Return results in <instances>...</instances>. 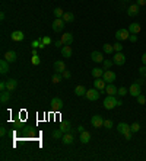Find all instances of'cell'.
Wrapping results in <instances>:
<instances>
[{
    "instance_id": "cell-51",
    "label": "cell",
    "mask_w": 146,
    "mask_h": 161,
    "mask_svg": "<svg viewBox=\"0 0 146 161\" xmlns=\"http://www.w3.org/2000/svg\"><path fill=\"white\" fill-rule=\"evenodd\" d=\"M137 83H139L140 86H143L145 84V80H143V78H137Z\"/></svg>"
},
{
    "instance_id": "cell-35",
    "label": "cell",
    "mask_w": 146,
    "mask_h": 161,
    "mask_svg": "<svg viewBox=\"0 0 146 161\" xmlns=\"http://www.w3.org/2000/svg\"><path fill=\"white\" fill-rule=\"evenodd\" d=\"M51 42H53V41H51V38H50V36H44L43 42H41V47H39V48H44L45 45H50Z\"/></svg>"
},
{
    "instance_id": "cell-12",
    "label": "cell",
    "mask_w": 146,
    "mask_h": 161,
    "mask_svg": "<svg viewBox=\"0 0 146 161\" xmlns=\"http://www.w3.org/2000/svg\"><path fill=\"white\" fill-rule=\"evenodd\" d=\"M105 93L108 96H116L118 93V89H117L114 83H107V87H105Z\"/></svg>"
},
{
    "instance_id": "cell-8",
    "label": "cell",
    "mask_w": 146,
    "mask_h": 161,
    "mask_svg": "<svg viewBox=\"0 0 146 161\" xmlns=\"http://www.w3.org/2000/svg\"><path fill=\"white\" fill-rule=\"evenodd\" d=\"M116 73L114 71H110V70H105L104 71V74H102V78L107 81V83H114L116 81Z\"/></svg>"
},
{
    "instance_id": "cell-22",
    "label": "cell",
    "mask_w": 146,
    "mask_h": 161,
    "mask_svg": "<svg viewBox=\"0 0 146 161\" xmlns=\"http://www.w3.org/2000/svg\"><path fill=\"white\" fill-rule=\"evenodd\" d=\"M79 139H80V142H82V144H88V142L91 141V133L88 132V131H83V132H80V137H79Z\"/></svg>"
},
{
    "instance_id": "cell-3",
    "label": "cell",
    "mask_w": 146,
    "mask_h": 161,
    "mask_svg": "<svg viewBox=\"0 0 146 161\" xmlns=\"http://www.w3.org/2000/svg\"><path fill=\"white\" fill-rule=\"evenodd\" d=\"M129 36H130V31L129 29H118L116 32V38L118 41H126V39H129Z\"/></svg>"
},
{
    "instance_id": "cell-43",
    "label": "cell",
    "mask_w": 146,
    "mask_h": 161,
    "mask_svg": "<svg viewBox=\"0 0 146 161\" xmlns=\"http://www.w3.org/2000/svg\"><path fill=\"white\" fill-rule=\"evenodd\" d=\"M139 74H140L142 77H146V66H142L140 68H139Z\"/></svg>"
},
{
    "instance_id": "cell-30",
    "label": "cell",
    "mask_w": 146,
    "mask_h": 161,
    "mask_svg": "<svg viewBox=\"0 0 146 161\" xmlns=\"http://www.w3.org/2000/svg\"><path fill=\"white\" fill-rule=\"evenodd\" d=\"M102 49H104L105 54H112L114 52V45H111V44H104L102 45Z\"/></svg>"
},
{
    "instance_id": "cell-34",
    "label": "cell",
    "mask_w": 146,
    "mask_h": 161,
    "mask_svg": "<svg viewBox=\"0 0 146 161\" xmlns=\"http://www.w3.org/2000/svg\"><path fill=\"white\" fill-rule=\"evenodd\" d=\"M53 13H54V16H56V18H63L64 12H63V9H60V7H56Z\"/></svg>"
},
{
    "instance_id": "cell-33",
    "label": "cell",
    "mask_w": 146,
    "mask_h": 161,
    "mask_svg": "<svg viewBox=\"0 0 146 161\" xmlns=\"http://www.w3.org/2000/svg\"><path fill=\"white\" fill-rule=\"evenodd\" d=\"M112 64H114V61H111V60H104V61H102V68H104V70H108Z\"/></svg>"
},
{
    "instance_id": "cell-21",
    "label": "cell",
    "mask_w": 146,
    "mask_h": 161,
    "mask_svg": "<svg viewBox=\"0 0 146 161\" xmlns=\"http://www.w3.org/2000/svg\"><path fill=\"white\" fill-rule=\"evenodd\" d=\"M9 64H10V62L6 61L5 58L0 61V73H2V74H6V73L9 71Z\"/></svg>"
},
{
    "instance_id": "cell-7",
    "label": "cell",
    "mask_w": 146,
    "mask_h": 161,
    "mask_svg": "<svg viewBox=\"0 0 146 161\" xmlns=\"http://www.w3.org/2000/svg\"><path fill=\"white\" fill-rule=\"evenodd\" d=\"M94 87H95V89H98L99 91H105L107 81L104 80V78H101V77H98V78H95V81H94Z\"/></svg>"
},
{
    "instance_id": "cell-9",
    "label": "cell",
    "mask_w": 146,
    "mask_h": 161,
    "mask_svg": "<svg viewBox=\"0 0 146 161\" xmlns=\"http://www.w3.org/2000/svg\"><path fill=\"white\" fill-rule=\"evenodd\" d=\"M140 84L139 83H133V84L130 86V89H129V95L133 96V97H137V96L140 95Z\"/></svg>"
},
{
    "instance_id": "cell-52",
    "label": "cell",
    "mask_w": 146,
    "mask_h": 161,
    "mask_svg": "<svg viewBox=\"0 0 146 161\" xmlns=\"http://www.w3.org/2000/svg\"><path fill=\"white\" fill-rule=\"evenodd\" d=\"M76 131H78V132L80 133V132H83V131H85V129H83V126H78V129H76Z\"/></svg>"
},
{
    "instance_id": "cell-13",
    "label": "cell",
    "mask_w": 146,
    "mask_h": 161,
    "mask_svg": "<svg viewBox=\"0 0 146 161\" xmlns=\"http://www.w3.org/2000/svg\"><path fill=\"white\" fill-rule=\"evenodd\" d=\"M62 42H63V45H72V42H73V35L70 32H66V33H63L62 35Z\"/></svg>"
},
{
    "instance_id": "cell-20",
    "label": "cell",
    "mask_w": 146,
    "mask_h": 161,
    "mask_svg": "<svg viewBox=\"0 0 146 161\" xmlns=\"http://www.w3.org/2000/svg\"><path fill=\"white\" fill-rule=\"evenodd\" d=\"M16 58H18V55H16V52L15 51H7L5 54V60L9 62H15L16 61Z\"/></svg>"
},
{
    "instance_id": "cell-29",
    "label": "cell",
    "mask_w": 146,
    "mask_h": 161,
    "mask_svg": "<svg viewBox=\"0 0 146 161\" xmlns=\"http://www.w3.org/2000/svg\"><path fill=\"white\" fill-rule=\"evenodd\" d=\"M104 68H98V67H95V68H92V71H91V74H92V77H95V78H98V77H102V74H104Z\"/></svg>"
},
{
    "instance_id": "cell-4",
    "label": "cell",
    "mask_w": 146,
    "mask_h": 161,
    "mask_svg": "<svg viewBox=\"0 0 146 161\" xmlns=\"http://www.w3.org/2000/svg\"><path fill=\"white\" fill-rule=\"evenodd\" d=\"M85 97H86L88 100H98L99 99V90H98V89H95V87H94V89H89V90H86V96H85Z\"/></svg>"
},
{
    "instance_id": "cell-49",
    "label": "cell",
    "mask_w": 146,
    "mask_h": 161,
    "mask_svg": "<svg viewBox=\"0 0 146 161\" xmlns=\"http://www.w3.org/2000/svg\"><path fill=\"white\" fill-rule=\"evenodd\" d=\"M137 5H139V6H145L146 5V0H137Z\"/></svg>"
},
{
    "instance_id": "cell-32",
    "label": "cell",
    "mask_w": 146,
    "mask_h": 161,
    "mask_svg": "<svg viewBox=\"0 0 146 161\" xmlns=\"http://www.w3.org/2000/svg\"><path fill=\"white\" fill-rule=\"evenodd\" d=\"M51 135H53V138H56V139H62V138H63V135H64V132L60 128H58V129H56V131H53V133H51Z\"/></svg>"
},
{
    "instance_id": "cell-6",
    "label": "cell",
    "mask_w": 146,
    "mask_h": 161,
    "mask_svg": "<svg viewBox=\"0 0 146 161\" xmlns=\"http://www.w3.org/2000/svg\"><path fill=\"white\" fill-rule=\"evenodd\" d=\"M104 121L105 119H102V116H99V115H95V116L91 118V123H92L94 128H102L104 126Z\"/></svg>"
},
{
    "instance_id": "cell-37",
    "label": "cell",
    "mask_w": 146,
    "mask_h": 161,
    "mask_svg": "<svg viewBox=\"0 0 146 161\" xmlns=\"http://www.w3.org/2000/svg\"><path fill=\"white\" fill-rule=\"evenodd\" d=\"M104 128L105 129H111L112 128V121L111 119H105V121H104Z\"/></svg>"
},
{
    "instance_id": "cell-36",
    "label": "cell",
    "mask_w": 146,
    "mask_h": 161,
    "mask_svg": "<svg viewBox=\"0 0 146 161\" xmlns=\"http://www.w3.org/2000/svg\"><path fill=\"white\" fill-rule=\"evenodd\" d=\"M139 129H140V125H139V123H133V125H130V131H131V132H133V133H135V132H139Z\"/></svg>"
},
{
    "instance_id": "cell-24",
    "label": "cell",
    "mask_w": 146,
    "mask_h": 161,
    "mask_svg": "<svg viewBox=\"0 0 146 161\" xmlns=\"http://www.w3.org/2000/svg\"><path fill=\"white\" fill-rule=\"evenodd\" d=\"M10 97H12V95H10L9 90L2 91V95H0V102H2V103H6V102H9L10 100Z\"/></svg>"
},
{
    "instance_id": "cell-38",
    "label": "cell",
    "mask_w": 146,
    "mask_h": 161,
    "mask_svg": "<svg viewBox=\"0 0 146 161\" xmlns=\"http://www.w3.org/2000/svg\"><path fill=\"white\" fill-rule=\"evenodd\" d=\"M41 42H43V38H38V39H35V41H32L31 45H32L34 48H39L41 47Z\"/></svg>"
},
{
    "instance_id": "cell-45",
    "label": "cell",
    "mask_w": 146,
    "mask_h": 161,
    "mask_svg": "<svg viewBox=\"0 0 146 161\" xmlns=\"http://www.w3.org/2000/svg\"><path fill=\"white\" fill-rule=\"evenodd\" d=\"M129 41H130V42H136V41H137V35L131 33L130 36H129Z\"/></svg>"
},
{
    "instance_id": "cell-11",
    "label": "cell",
    "mask_w": 146,
    "mask_h": 161,
    "mask_svg": "<svg viewBox=\"0 0 146 161\" xmlns=\"http://www.w3.org/2000/svg\"><path fill=\"white\" fill-rule=\"evenodd\" d=\"M62 141H63V144H66V145H72L73 142H75V133L73 132L64 133L63 138H62Z\"/></svg>"
},
{
    "instance_id": "cell-42",
    "label": "cell",
    "mask_w": 146,
    "mask_h": 161,
    "mask_svg": "<svg viewBox=\"0 0 146 161\" xmlns=\"http://www.w3.org/2000/svg\"><path fill=\"white\" fill-rule=\"evenodd\" d=\"M136 99H137V102H139L140 104H145V103H146V97H145V95H142V93L137 96Z\"/></svg>"
},
{
    "instance_id": "cell-15",
    "label": "cell",
    "mask_w": 146,
    "mask_h": 161,
    "mask_svg": "<svg viewBox=\"0 0 146 161\" xmlns=\"http://www.w3.org/2000/svg\"><path fill=\"white\" fill-rule=\"evenodd\" d=\"M139 7H140V6L137 5V3L130 5L129 9H127V15H129V16H137V15H139Z\"/></svg>"
},
{
    "instance_id": "cell-19",
    "label": "cell",
    "mask_w": 146,
    "mask_h": 161,
    "mask_svg": "<svg viewBox=\"0 0 146 161\" xmlns=\"http://www.w3.org/2000/svg\"><path fill=\"white\" fill-rule=\"evenodd\" d=\"M117 131L124 135L127 131H130V125H127V123H124V122H120L118 125H117Z\"/></svg>"
},
{
    "instance_id": "cell-54",
    "label": "cell",
    "mask_w": 146,
    "mask_h": 161,
    "mask_svg": "<svg viewBox=\"0 0 146 161\" xmlns=\"http://www.w3.org/2000/svg\"><path fill=\"white\" fill-rule=\"evenodd\" d=\"M145 84H146V80H145Z\"/></svg>"
},
{
    "instance_id": "cell-40",
    "label": "cell",
    "mask_w": 146,
    "mask_h": 161,
    "mask_svg": "<svg viewBox=\"0 0 146 161\" xmlns=\"http://www.w3.org/2000/svg\"><path fill=\"white\" fill-rule=\"evenodd\" d=\"M31 61H32V64H34V66H38L39 62H41V60H39V57H38V54H37V55H32Z\"/></svg>"
},
{
    "instance_id": "cell-26",
    "label": "cell",
    "mask_w": 146,
    "mask_h": 161,
    "mask_svg": "<svg viewBox=\"0 0 146 161\" xmlns=\"http://www.w3.org/2000/svg\"><path fill=\"white\" fill-rule=\"evenodd\" d=\"M75 95L79 96V97L86 96V89H85L83 86H76V87H75Z\"/></svg>"
},
{
    "instance_id": "cell-50",
    "label": "cell",
    "mask_w": 146,
    "mask_h": 161,
    "mask_svg": "<svg viewBox=\"0 0 146 161\" xmlns=\"http://www.w3.org/2000/svg\"><path fill=\"white\" fill-rule=\"evenodd\" d=\"M142 62H143V66H146V52L142 55Z\"/></svg>"
},
{
    "instance_id": "cell-2",
    "label": "cell",
    "mask_w": 146,
    "mask_h": 161,
    "mask_svg": "<svg viewBox=\"0 0 146 161\" xmlns=\"http://www.w3.org/2000/svg\"><path fill=\"white\" fill-rule=\"evenodd\" d=\"M64 25H66V22L63 20V18H56V20L53 22V31L54 32H62Z\"/></svg>"
},
{
    "instance_id": "cell-47",
    "label": "cell",
    "mask_w": 146,
    "mask_h": 161,
    "mask_svg": "<svg viewBox=\"0 0 146 161\" xmlns=\"http://www.w3.org/2000/svg\"><path fill=\"white\" fill-rule=\"evenodd\" d=\"M0 90L2 91L6 90V81H2V83H0Z\"/></svg>"
},
{
    "instance_id": "cell-48",
    "label": "cell",
    "mask_w": 146,
    "mask_h": 161,
    "mask_svg": "<svg viewBox=\"0 0 146 161\" xmlns=\"http://www.w3.org/2000/svg\"><path fill=\"white\" fill-rule=\"evenodd\" d=\"M0 135H2V137H5L6 135V128L5 126H2V129H0Z\"/></svg>"
},
{
    "instance_id": "cell-25",
    "label": "cell",
    "mask_w": 146,
    "mask_h": 161,
    "mask_svg": "<svg viewBox=\"0 0 146 161\" xmlns=\"http://www.w3.org/2000/svg\"><path fill=\"white\" fill-rule=\"evenodd\" d=\"M129 31H130V33H135V35H137V33L142 31V26L139 23H130V26H129Z\"/></svg>"
},
{
    "instance_id": "cell-1",
    "label": "cell",
    "mask_w": 146,
    "mask_h": 161,
    "mask_svg": "<svg viewBox=\"0 0 146 161\" xmlns=\"http://www.w3.org/2000/svg\"><path fill=\"white\" fill-rule=\"evenodd\" d=\"M116 106H118V99H116V96H107L104 99V108L107 110L114 109Z\"/></svg>"
},
{
    "instance_id": "cell-44",
    "label": "cell",
    "mask_w": 146,
    "mask_h": 161,
    "mask_svg": "<svg viewBox=\"0 0 146 161\" xmlns=\"http://www.w3.org/2000/svg\"><path fill=\"white\" fill-rule=\"evenodd\" d=\"M62 74H63V78H70V77H72L70 71H67V70H64L63 73H62Z\"/></svg>"
},
{
    "instance_id": "cell-41",
    "label": "cell",
    "mask_w": 146,
    "mask_h": 161,
    "mask_svg": "<svg viewBox=\"0 0 146 161\" xmlns=\"http://www.w3.org/2000/svg\"><path fill=\"white\" fill-rule=\"evenodd\" d=\"M127 93H129V90H127L126 87H120V89H118V93H117V95L121 96V97H123V96H126Z\"/></svg>"
},
{
    "instance_id": "cell-27",
    "label": "cell",
    "mask_w": 146,
    "mask_h": 161,
    "mask_svg": "<svg viewBox=\"0 0 146 161\" xmlns=\"http://www.w3.org/2000/svg\"><path fill=\"white\" fill-rule=\"evenodd\" d=\"M60 129H62L64 133L72 132V128H70V121H64V122H62V125H60Z\"/></svg>"
},
{
    "instance_id": "cell-17",
    "label": "cell",
    "mask_w": 146,
    "mask_h": 161,
    "mask_svg": "<svg viewBox=\"0 0 146 161\" xmlns=\"http://www.w3.org/2000/svg\"><path fill=\"white\" fill-rule=\"evenodd\" d=\"M62 55H63V58L72 57V47H70V45H63V47H62Z\"/></svg>"
},
{
    "instance_id": "cell-39",
    "label": "cell",
    "mask_w": 146,
    "mask_h": 161,
    "mask_svg": "<svg viewBox=\"0 0 146 161\" xmlns=\"http://www.w3.org/2000/svg\"><path fill=\"white\" fill-rule=\"evenodd\" d=\"M123 44H120V42H117V44H114V52H121L123 51Z\"/></svg>"
},
{
    "instance_id": "cell-18",
    "label": "cell",
    "mask_w": 146,
    "mask_h": 161,
    "mask_svg": "<svg viewBox=\"0 0 146 161\" xmlns=\"http://www.w3.org/2000/svg\"><path fill=\"white\" fill-rule=\"evenodd\" d=\"M91 58H92L94 62H102V61H104L102 54L99 51H92V52H91Z\"/></svg>"
},
{
    "instance_id": "cell-55",
    "label": "cell",
    "mask_w": 146,
    "mask_h": 161,
    "mask_svg": "<svg viewBox=\"0 0 146 161\" xmlns=\"http://www.w3.org/2000/svg\"><path fill=\"white\" fill-rule=\"evenodd\" d=\"M126 2H129V0H126Z\"/></svg>"
},
{
    "instance_id": "cell-16",
    "label": "cell",
    "mask_w": 146,
    "mask_h": 161,
    "mask_svg": "<svg viewBox=\"0 0 146 161\" xmlns=\"http://www.w3.org/2000/svg\"><path fill=\"white\" fill-rule=\"evenodd\" d=\"M10 38L13 39V41H16V42H19V41H22V39L25 38V35L22 31H15V32H12Z\"/></svg>"
},
{
    "instance_id": "cell-28",
    "label": "cell",
    "mask_w": 146,
    "mask_h": 161,
    "mask_svg": "<svg viewBox=\"0 0 146 161\" xmlns=\"http://www.w3.org/2000/svg\"><path fill=\"white\" fill-rule=\"evenodd\" d=\"M63 20L66 22V23H70V22H73V20H75V15H73L72 12H64Z\"/></svg>"
},
{
    "instance_id": "cell-53",
    "label": "cell",
    "mask_w": 146,
    "mask_h": 161,
    "mask_svg": "<svg viewBox=\"0 0 146 161\" xmlns=\"http://www.w3.org/2000/svg\"><path fill=\"white\" fill-rule=\"evenodd\" d=\"M0 20H5V13H3V12L0 13Z\"/></svg>"
},
{
    "instance_id": "cell-46",
    "label": "cell",
    "mask_w": 146,
    "mask_h": 161,
    "mask_svg": "<svg viewBox=\"0 0 146 161\" xmlns=\"http://www.w3.org/2000/svg\"><path fill=\"white\" fill-rule=\"evenodd\" d=\"M131 135H133V132H131V131H127V132L124 133V138H126L127 141H130V139H131Z\"/></svg>"
},
{
    "instance_id": "cell-14",
    "label": "cell",
    "mask_w": 146,
    "mask_h": 161,
    "mask_svg": "<svg viewBox=\"0 0 146 161\" xmlns=\"http://www.w3.org/2000/svg\"><path fill=\"white\" fill-rule=\"evenodd\" d=\"M16 87H18V80H15V78L6 80V90L13 91V90H16Z\"/></svg>"
},
{
    "instance_id": "cell-5",
    "label": "cell",
    "mask_w": 146,
    "mask_h": 161,
    "mask_svg": "<svg viewBox=\"0 0 146 161\" xmlns=\"http://www.w3.org/2000/svg\"><path fill=\"white\" fill-rule=\"evenodd\" d=\"M50 104H51V108H53L54 110H62V109H63V108H64L63 100L60 99V97H54V99H51Z\"/></svg>"
},
{
    "instance_id": "cell-23",
    "label": "cell",
    "mask_w": 146,
    "mask_h": 161,
    "mask_svg": "<svg viewBox=\"0 0 146 161\" xmlns=\"http://www.w3.org/2000/svg\"><path fill=\"white\" fill-rule=\"evenodd\" d=\"M54 70H56V73H63L66 70V64L63 61H56L54 62Z\"/></svg>"
},
{
    "instance_id": "cell-31",
    "label": "cell",
    "mask_w": 146,
    "mask_h": 161,
    "mask_svg": "<svg viewBox=\"0 0 146 161\" xmlns=\"http://www.w3.org/2000/svg\"><path fill=\"white\" fill-rule=\"evenodd\" d=\"M62 78H63V74H62V73H54L53 77H51V81L57 84V83H60V81H62Z\"/></svg>"
},
{
    "instance_id": "cell-10",
    "label": "cell",
    "mask_w": 146,
    "mask_h": 161,
    "mask_svg": "<svg viewBox=\"0 0 146 161\" xmlns=\"http://www.w3.org/2000/svg\"><path fill=\"white\" fill-rule=\"evenodd\" d=\"M112 61H114V64H117V66H123V64L126 62V55H124L123 52H116Z\"/></svg>"
}]
</instances>
